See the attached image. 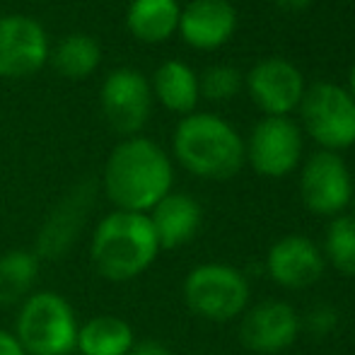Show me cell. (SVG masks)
I'll use <instances>...</instances> for the list:
<instances>
[{"label": "cell", "mask_w": 355, "mask_h": 355, "mask_svg": "<svg viewBox=\"0 0 355 355\" xmlns=\"http://www.w3.org/2000/svg\"><path fill=\"white\" fill-rule=\"evenodd\" d=\"M273 3H276L281 10H290V12H295V10H304L312 0H273Z\"/></svg>", "instance_id": "cell-27"}, {"label": "cell", "mask_w": 355, "mask_h": 355, "mask_svg": "<svg viewBox=\"0 0 355 355\" xmlns=\"http://www.w3.org/2000/svg\"><path fill=\"white\" fill-rule=\"evenodd\" d=\"M136 346L131 324L114 314H97L87 319L78 331L80 355H128Z\"/></svg>", "instance_id": "cell-19"}, {"label": "cell", "mask_w": 355, "mask_h": 355, "mask_svg": "<svg viewBox=\"0 0 355 355\" xmlns=\"http://www.w3.org/2000/svg\"><path fill=\"white\" fill-rule=\"evenodd\" d=\"M102 187L116 211L150 213L174 187L172 157L145 136L123 138L109 153Z\"/></svg>", "instance_id": "cell-1"}, {"label": "cell", "mask_w": 355, "mask_h": 355, "mask_svg": "<svg viewBox=\"0 0 355 355\" xmlns=\"http://www.w3.org/2000/svg\"><path fill=\"white\" fill-rule=\"evenodd\" d=\"M322 254L338 273L355 278V215L341 213L331 218Z\"/></svg>", "instance_id": "cell-22"}, {"label": "cell", "mask_w": 355, "mask_h": 355, "mask_svg": "<svg viewBox=\"0 0 355 355\" xmlns=\"http://www.w3.org/2000/svg\"><path fill=\"white\" fill-rule=\"evenodd\" d=\"M172 153L189 174L208 182H227L244 167V138L227 121L211 112L182 116L172 136Z\"/></svg>", "instance_id": "cell-2"}, {"label": "cell", "mask_w": 355, "mask_h": 355, "mask_svg": "<svg viewBox=\"0 0 355 355\" xmlns=\"http://www.w3.org/2000/svg\"><path fill=\"white\" fill-rule=\"evenodd\" d=\"M184 302L206 322H232L247 312L249 281L227 263H201L184 281Z\"/></svg>", "instance_id": "cell-6"}, {"label": "cell", "mask_w": 355, "mask_h": 355, "mask_svg": "<svg viewBox=\"0 0 355 355\" xmlns=\"http://www.w3.org/2000/svg\"><path fill=\"white\" fill-rule=\"evenodd\" d=\"M244 89L263 116H290L302 104L307 80L293 61L268 56L247 71Z\"/></svg>", "instance_id": "cell-10"}, {"label": "cell", "mask_w": 355, "mask_h": 355, "mask_svg": "<svg viewBox=\"0 0 355 355\" xmlns=\"http://www.w3.org/2000/svg\"><path fill=\"white\" fill-rule=\"evenodd\" d=\"M94 196H97V184L92 179H85V182L75 184L51 208V213L44 218L42 227H39L37 244L32 249L39 257V261L63 259L75 247L85 225H87L89 213H92Z\"/></svg>", "instance_id": "cell-11"}, {"label": "cell", "mask_w": 355, "mask_h": 355, "mask_svg": "<svg viewBox=\"0 0 355 355\" xmlns=\"http://www.w3.org/2000/svg\"><path fill=\"white\" fill-rule=\"evenodd\" d=\"M237 24V10L230 0H191L182 8L177 34L196 51H215L232 42Z\"/></svg>", "instance_id": "cell-14"}, {"label": "cell", "mask_w": 355, "mask_h": 355, "mask_svg": "<svg viewBox=\"0 0 355 355\" xmlns=\"http://www.w3.org/2000/svg\"><path fill=\"white\" fill-rule=\"evenodd\" d=\"M46 29L27 15L0 17V78L19 80L39 73L49 63Z\"/></svg>", "instance_id": "cell-12"}, {"label": "cell", "mask_w": 355, "mask_h": 355, "mask_svg": "<svg viewBox=\"0 0 355 355\" xmlns=\"http://www.w3.org/2000/svg\"><path fill=\"white\" fill-rule=\"evenodd\" d=\"M157 234L159 249H179L198 234L203 223V208L193 196L182 191H169L148 213Z\"/></svg>", "instance_id": "cell-16"}, {"label": "cell", "mask_w": 355, "mask_h": 355, "mask_svg": "<svg viewBox=\"0 0 355 355\" xmlns=\"http://www.w3.org/2000/svg\"><path fill=\"white\" fill-rule=\"evenodd\" d=\"M128 355H172V353L159 341H136V346H133V351Z\"/></svg>", "instance_id": "cell-25"}, {"label": "cell", "mask_w": 355, "mask_h": 355, "mask_svg": "<svg viewBox=\"0 0 355 355\" xmlns=\"http://www.w3.org/2000/svg\"><path fill=\"white\" fill-rule=\"evenodd\" d=\"M304 133L293 116H261L244 141V159L266 179H283L302 164Z\"/></svg>", "instance_id": "cell-7"}, {"label": "cell", "mask_w": 355, "mask_h": 355, "mask_svg": "<svg viewBox=\"0 0 355 355\" xmlns=\"http://www.w3.org/2000/svg\"><path fill=\"white\" fill-rule=\"evenodd\" d=\"M353 3H355V0H353Z\"/></svg>", "instance_id": "cell-29"}, {"label": "cell", "mask_w": 355, "mask_h": 355, "mask_svg": "<svg viewBox=\"0 0 355 355\" xmlns=\"http://www.w3.org/2000/svg\"><path fill=\"white\" fill-rule=\"evenodd\" d=\"M244 87V73L232 63H213L198 75V89L208 102H232Z\"/></svg>", "instance_id": "cell-23"}, {"label": "cell", "mask_w": 355, "mask_h": 355, "mask_svg": "<svg viewBox=\"0 0 355 355\" xmlns=\"http://www.w3.org/2000/svg\"><path fill=\"white\" fill-rule=\"evenodd\" d=\"M343 87L348 89V94H351V97L355 99V61H353V66L348 68V75H346V85H343Z\"/></svg>", "instance_id": "cell-28"}, {"label": "cell", "mask_w": 355, "mask_h": 355, "mask_svg": "<svg viewBox=\"0 0 355 355\" xmlns=\"http://www.w3.org/2000/svg\"><path fill=\"white\" fill-rule=\"evenodd\" d=\"M353 174L341 153L317 150L300 169V198L304 208L322 218H336L346 213L353 201Z\"/></svg>", "instance_id": "cell-8"}, {"label": "cell", "mask_w": 355, "mask_h": 355, "mask_svg": "<svg viewBox=\"0 0 355 355\" xmlns=\"http://www.w3.org/2000/svg\"><path fill=\"white\" fill-rule=\"evenodd\" d=\"M153 99H157L167 112L189 116L196 112L201 102V89H198V73L184 61H164L157 66L153 80H150Z\"/></svg>", "instance_id": "cell-17"}, {"label": "cell", "mask_w": 355, "mask_h": 355, "mask_svg": "<svg viewBox=\"0 0 355 355\" xmlns=\"http://www.w3.org/2000/svg\"><path fill=\"white\" fill-rule=\"evenodd\" d=\"M80 324L71 302L53 290L32 293L19 304L15 338L27 355H71Z\"/></svg>", "instance_id": "cell-4"}, {"label": "cell", "mask_w": 355, "mask_h": 355, "mask_svg": "<svg viewBox=\"0 0 355 355\" xmlns=\"http://www.w3.org/2000/svg\"><path fill=\"white\" fill-rule=\"evenodd\" d=\"M39 266L42 261L29 249L0 254V307L22 304L34 293Z\"/></svg>", "instance_id": "cell-20"}, {"label": "cell", "mask_w": 355, "mask_h": 355, "mask_svg": "<svg viewBox=\"0 0 355 355\" xmlns=\"http://www.w3.org/2000/svg\"><path fill=\"white\" fill-rule=\"evenodd\" d=\"M162 252L148 213L112 211L97 223L89 259L104 281L128 283L143 276Z\"/></svg>", "instance_id": "cell-3"}, {"label": "cell", "mask_w": 355, "mask_h": 355, "mask_svg": "<svg viewBox=\"0 0 355 355\" xmlns=\"http://www.w3.org/2000/svg\"><path fill=\"white\" fill-rule=\"evenodd\" d=\"M307 329L314 334V336H327L336 329L338 324V312L331 307V304H317L307 312V319H304Z\"/></svg>", "instance_id": "cell-24"}, {"label": "cell", "mask_w": 355, "mask_h": 355, "mask_svg": "<svg viewBox=\"0 0 355 355\" xmlns=\"http://www.w3.org/2000/svg\"><path fill=\"white\" fill-rule=\"evenodd\" d=\"M99 104L114 133L121 138L141 136L153 112L150 80L138 68H114L102 83Z\"/></svg>", "instance_id": "cell-9"}, {"label": "cell", "mask_w": 355, "mask_h": 355, "mask_svg": "<svg viewBox=\"0 0 355 355\" xmlns=\"http://www.w3.org/2000/svg\"><path fill=\"white\" fill-rule=\"evenodd\" d=\"M49 61L56 68L61 78L85 80L89 78L102 63V46L89 34H68L66 39L56 44L49 53Z\"/></svg>", "instance_id": "cell-21"}, {"label": "cell", "mask_w": 355, "mask_h": 355, "mask_svg": "<svg viewBox=\"0 0 355 355\" xmlns=\"http://www.w3.org/2000/svg\"><path fill=\"white\" fill-rule=\"evenodd\" d=\"M297 112L300 128L319 150L341 153L355 145V99L343 85L331 80L307 85Z\"/></svg>", "instance_id": "cell-5"}, {"label": "cell", "mask_w": 355, "mask_h": 355, "mask_svg": "<svg viewBox=\"0 0 355 355\" xmlns=\"http://www.w3.org/2000/svg\"><path fill=\"white\" fill-rule=\"evenodd\" d=\"M179 0H131L126 10V27L138 42L164 44L179 32Z\"/></svg>", "instance_id": "cell-18"}, {"label": "cell", "mask_w": 355, "mask_h": 355, "mask_svg": "<svg viewBox=\"0 0 355 355\" xmlns=\"http://www.w3.org/2000/svg\"><path fill=\"white\" fill-rule=\"evenodd\" d=\"M324 268H327V259L322 249L304 234H288L268 249L266 271L271 281L281 288H309L324 276Z\"/></svg>", "instance_id": "cell-15"}, {"label": "cell", "mask_w": 355, "mask_h": 355, "mask_svg": "<svg viewBox=\"0 0 355 355\" xmlns=\"http://www.w3.org/2000/svg\"><path fill=\"white\" fill-rule=\"evenodd\" d=\"M302 319L281 300H268L247 309L239 324V341L247 351L259 355L283 353L297 341Z\"/></svg>", "instance_id": "cell-13"}, {"label": "cell", "mask_w": 355, "mask_h": 355, "mask_svg": "<svg viewBox=\"0 0 355 355\" xmlns=\"http://www.w3.org/2000/svg\"><path fill=\"white\" fill-rule=\"evenodd\" d=\"M0 355H27L19 346V341L15 338V334L0 329Z\"/></svg>", "instance_id": "cell-26"}]
</instances>
